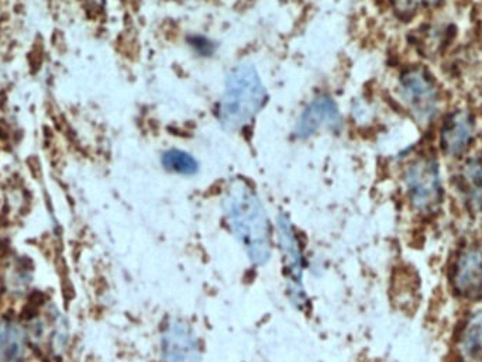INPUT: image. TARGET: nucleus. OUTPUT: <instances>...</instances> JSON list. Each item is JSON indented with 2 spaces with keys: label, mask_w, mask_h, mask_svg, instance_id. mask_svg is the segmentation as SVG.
I'll return each instance as SVG.
<instances>
[{
  "label": "nucleus",
  "mask_w": 482,
  "mask_h": 362,
  "mask_svg": "<svg viewBox=\"0 0 482 362\" xmlns=\"http://www.w3.org/2000/svg\"><path fill=\"white\" fill-rule=\"evenodd\" d=\"M223 209L251 264L265 265L272 253L271 224L255 190L241 179L232 182L223 197Z\"/></svg>",
  "instance_id": "1"
},
{
  "label": "nucleus",
  "mask_w": 482,
  "mask_h": 362,
  "mask_svg": "<svg viewBox=\"0 0 482 362\" xmlns=\"http://www.w3.org/2000/svg\"><path fill=\"white\" fill-rule=\"evenodd\" d=\"M265 96L257 68L250 62L234 65L226 76L219 106L222 126L229 132L244 129L264 106Z\"/></svg>",
  "instance_id": "2"
},
{
  "label": "nucleus",
  "mask_w": 482,
  "mask_h": 362,
  "mask_svg": "<svg viewBox=\"0 0 482 362\" xmlns=\"http://www.w3.org/2000/svg\"><path fill=\"white\" fill-rule=\"evenodd\" d=\"M278 244L285 267V278L288 285V295L295 307L305 309L308 305V295L304 286L305 258L302 244L294 224L286 217L279 214L276 220Z\"/></svg>",
  "instance_id": "3"
},
{
  "label": "nucleus",
  "mask_w": 482,
  "mask_h": 362,
  "mask_svg": "<svg viewBox=\"0 0 482 362\" xmlns=\"http://www.w3.org/2000/svg\"><path fill=\"white\" fill-rule=\"evenodd\" d=\"M405 186L409 200L420 213H434L443 199L440 168L433 157L422 155L405 169Z\"/></svg>",
  "instance_id": "4"
},
{
  "label": "nucleus",
  "mask_w": 482,
  "mask_h": 362,
  "mask_svg": "<svg viewBox=\"0 0 482 362\" xmlns=\"http://www.w3.org/2000/svg\"><path fill=\"white\" fill-rule=\"evenodd\" d=\"M399 88L415 117L420 123H429L439 103V90L432 75L422 67H412L402 74Z\"/></svg>",
  "instance_id": "5"
},
{
  "label": "nucleus",
  "mask_w": 482,
  "mask_h": 362,
  "mask_svg": "<svg viewBox=\"0 0 482 362\" xmlns=\"http://www.w3.org/2000/svg\"><path fill=\"white\" fill-rule=\"evenodd\" d=\"M341 126V114L336 102L326 95L315 97L301 113L295 136L301 140H306L323 129L337 130Z\"/></svg>",
  "instance_id": "6"
},
{
  "label": "nucleus",
  "mask_w": 482,
  "mask_h": 362,
  "mask_svg": "<svg viewBox=\"0 0 482 362\" xmlns=\"http://www.w3.org/2000/svg\"><path fill=\"white\" fill-rule=\"evenodd\" d=\"M162 362H201L198 338L187 323L168 321L162 334Z\"/></svg>",
  "instance_id": "7"
},
{
  "label": "nucleus",
  "mask_w": 482,
  "mask_h": 362,
  "mask_svg": "<svg viewBox=\"0 0 482 362\" xmlns=\"http://www.w3.org/2000/svg\"><path fill=\"white\" fill-rule=\"evenodd\" d=\"M451 281L464 299L482 300V246L469 247L460 254Z\"/></svg>",
  "instance_id": "8"
},
{
  "label": "nucleus",
  "mask_w": 482,
  "mask_h": 362,
  "mask_svg": "<svg viewBox=\"0 0 482 362\" xmlns=\"http://www.w3.org/2000/svg\"><path fill=\"white\" fill-rule=\"evenodd\" d=\"M474 134L472 117L467 110H455L441 127L440 144L447 157H460L468 148Z\"/></svg>",
  "instance_id": "9"
},
{
  "label": "nucleus",
  "mask_w": 482,
  "mask_h": 362,
  "mask_svg": "<svg viewBox=\"0 0 482 362\" xmlns=\"http://www.w3.org/2000/svg\"><path fill=\"white\" fill-rule=\"evenodd\" d=\"M458 351L462 362H482V309L474 312L464 323Z\"/></svg>",
  "instance_id": "10"
},
{
  "label": "nucleus",
  "mask_w": 482,
  "mask_h": 362,
  "mask_svg": "<svg viewBox=\"0 0 482 362\" xmlns=\"http://www.w3.org/2000/svg\"><path fill=\"white\" fill-rule=\"evenodd\" d=\"M458 188L468 206L482 211V161L469 160L461 169Z\"/></svg>",
  "instance_id": "11"
},
{
  "label": "nucleus",
  "mask_w": 482,
  "mask_h": 362,
  "mask_svg": "<svg viewBox=\"0 0 482 362\" xmlns=\"http://www.w3.org/2000/svg\"><path fill=\"white\" fill-rule=\"evenodd\" d=\"M161 164L166 171L186 176L195 175L199 169V164L194 157L186 151L176 148L165 151L161 157Z\"/></svg>",
  "instance_id": "12"
},
{
  "label": "nucleus",
  "mask_w": 482,
  "mask_h": 362,
  "mask_svg": "<svg viewBox=\"0 0 482 362\" xmlns=\"http://www.w3.org/2000/svg\"><path fill=\"white\" fill-rule=\"evenodd\" d=\"M394 2H395L397 11L406 16V15H413L416 9L420 8L422 5L433 4L434 0H394Z\"/></svg>",
  "instance_id": "13"
},
{
  "label": "nucleus",
  "mask_w": 482,
  "mask_h": 362,
  "mask_svg": "<svg viewBox=\"0 0 482 362\" xmlns=\"http://www.w3.org/2000/svg\"><path fill=\"white\" fill-rule=\"evenodd\" d=\"M189 43L192 47H194L195 51H198L202 55H211L215 51L213 43L205 37H201V36H194L189 40Z\"/></svg>",
  "instance_id": "14"
},
{
  "label": "nucleus",
  "mask_w": 482,
  "mask_h": 362,
  "mask_svg": "<svg viewBox=\"0 0 482 362\" xmlns=\"http://www.w3.org/2000/svg\"><path fill=\"white\" fill-rule=\"evenodd\" d=\"M47 296H45V293H43V292H40V291H34L33 293H30V296H29V303L31 305V306H34V307H41L44 303H45V299Z\"/></svg>",
  "instance_id": "15"
},
{
  "label": "nucleus",
  "mask_w": 482,
  "mask_h": 362,
  "mask_svg": "<svg viewBox=\"0 0 482 362\" xmlns=\"http://www.w3.org/2000/svg\"><path fill=\"white\" fill-rule=\"evenodd\" d=\"M37 310H38L37 307H34V306H31L30 303H27V305L24 306V309H23L20 317H23L24 320H31V319L37 314Z\"/></svg>",
  "instance_id": "16"
},
{
  "label": "nucleus",
  "mask_w": 482,
  "mask_h": 362,
  "mask_svg": "<svg viewBox=\"0 0 482 362\" xmlns=\"http://www.w3.org/2000/svg\"><path fill=\"white\" fill-rule=\"evenodd\" d=\"M9 249V239L0 238V253H5Z\"/></svg>",
  "instance_id": "17"
}]
</instances>
